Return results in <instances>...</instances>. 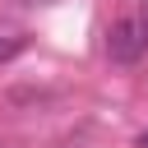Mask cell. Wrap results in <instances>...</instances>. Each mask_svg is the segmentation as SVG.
Returning a JSON list of instances; mask_svg holds the SVG:
<instances>
[{"label":"cell","instance_id":"cell-2","mask_svg":"<svg viewBox=\"0 0 148 148\" xmlns=\"http://www.w3.org/2000/svg\"><path fill=\"white\" fill-rule=\"evenodd\" d=\"M23 51H28V32L14 28V23H0V65H9V60L23 56Z\"/></svg>","mask_w":148,"mask_h":148},{"label":"cell","instance_id":"cell-4","mask_svg":"<svg viewBox=\"0 0 148 148\" xmlns=\"http://www.w3.org/2000/svg\"><path fill=\"white\" fill-rule=\"evenodd\" d=\"M139 148H148V130H143V134H139Z\"/></svg>","mask_w":148,"mask_h":148},{"label":"cell","instance_id":"cell-1","mask_svg":"<svg viewBox=\"0 0 148 148\" xmlns=\"http://www.w3.org/2000/svg\"><path fill=\"white\" fill-rule=\"evenodd\" d=\"M106 56H111L116 65H139V60L148 56V32H143L139 14L111 23V32H106Z\"/></svg>","mask_w":148,"mask_h":148},{"label":"cell","instance_id":"cell-3","mask_svg":"<svg viewBox=\"0 0 148 148\" xmlns=\"http://www.w3.org/2000/svg\"><path fill=\"white\" fill-rule=\"evenodd\" d=\"M139 23H143V32H148V0L139 5Z\"/></svg>","mask_w":148,"mask_h":148}]
</instances>
